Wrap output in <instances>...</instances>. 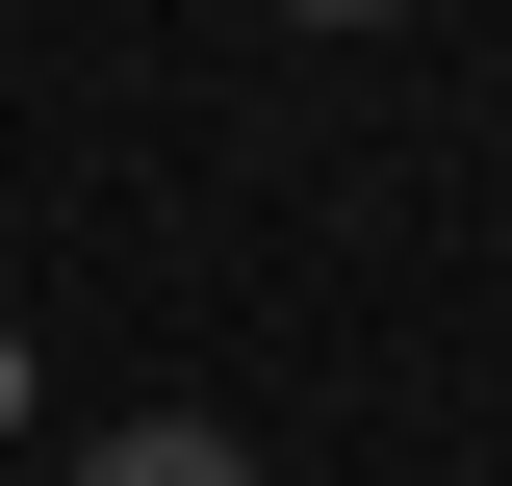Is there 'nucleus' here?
<instances>
[{"label": "nucleus", "instance_id": "nucleus-1", "mask_svg": "<svg viewBox=\"0 0 512 486\" xmlns=\"http://www.w3.org/2000/svg\"><path fill=\"white\" fill-rule=\"evenodd\" d=\"M52 486H256V435H205V410H128V435H77Z\"/></svg>", "mask_w": 512, "mask_h": 486}, {"label": "nucleus", "instance_id": "nucleus-2", "mask_svg": "<svg viewBox=\"0 0 512 486\" xmlns=\"http://www.w3.org/2000/svg\"><path fill=\"white\" fill-rule=\"evenodd\" d=\"M282 26H410V0H282Z\"/></svg>", "mask_w": 512, "mask_h": 486}]
</instances>
